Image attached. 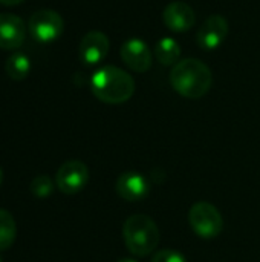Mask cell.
I'll return each mask as SVG.
<instances>
[{
	"instance_id": "obj_1",
	"label": "cell",
	"mask_w": 260,
	"mask_h": 262,
	"mask_svg": "<svg viewBox=\"0 0 260 262\" xmlns=\"http://www.w3.org/2000/svg\"><path fill=\"white\" fill-rule=\"evenodd\" d=\"M172 88L185 98H202L213 84L211 69L196 58L179 60L170 72Z\"/></svg>"
},
{
	"instance_id": "obj_2",
	"label": "cell",
	"mask_w": 260,
	"mask_h": 262,
	"mask_svg": "<svg viewBox=\"0 0 260 262\" xmlns=\"http://www.w3.org/2000/svg\"><path fill=\"white\" fill-rule=\"evenodd\" d=\"M92 94L103 103L121 104L135 94V80L116 66H103L90 78Z\"/></svg>"
},
{
	"instance_id": "obj_3",
	"label": "cell",
	"mask_w": 260,
	"mask_h": 262,
	"mask_svg": "<svg viewBox=\"0 0 260 262\" xmlns=\"http://www.w3.org/2000/svg\"><path fill=\"white\" fill-rule=\"evenodd\" d=\"M159 229L147 215H132L124 221L123 239L127 250L139 258L150 255L159 243Z\"/></svg>"
},
{
	"instance_id": "obj_4",
	"label": "cell",
	"mask_w": 260,
	"mask_h": 262,
	"mask_svg": "<svg viewBox=\"0 0 260 262\" xmlns=\"http://www.w3.org/2000/svg\"><path fill=\"white\" fill-rule=\"evenodd\" d=\"M188 223L193 232L204 239L216 238L224 229L221 212L207 201H199L192 206L188 212Z\"/></svg>"
},
{
	"instance_id": "obj_5",
	"label": "cell",
	"mask_w": 260,
	"mask_h": 262,
	"mask_svg": "<svg viewBox=\"0 0 260 262\" xmlns=\"http://www.w3.org/2000/svg\"><path fill=\"white\" fill-rule=\"evenodd\" d=\"M28 29L37 41L51 43L61 37L64 20L54 9H38L29 17Z\"/></svg>"
},
{
	"instance_id": "obj_6",
	"label": "cell",
	"mask_w": 260,
	"mask_h": 262,
	"mask_svg": "<svg viewBox=\"0 0 260 262\" xmlns=\"http://www.w3.org/2000/svg\"><path fill=\"white\" fill-rule=\"evenodd\" d=\"M89 181V169L83 161L70 160L60 166L55 175V184L60 192L75 195L81 192Z\"/></svg>"
},
{
	"instance_id": "obj_7",
	"label": "cell",
	"mask_w": 260,
	"mask_h": 262,
	"mask_svg": "<svg viewBox=\"0 0 260 262\" xmlns=\"http://www.w3.org/2000/svg\"><path fill=\"white\" fill-rule=\"evenodd\" d=\"M228 31H230V26L225 17L211 15L198 29L196 43L204 51H215L225 41Z\"/></svg>"
},
{
	"instance_id": "obj_8",
	"label": "cell",
	"mask_w": 260,
	"mask_h": 262,
	"mask_svg": "<svg viewBox=\"0 0 260 262\" xmlns=\"http://www.w3.org/2000/svg\"><path fill=\"white\" fill-rule=\"evenodd\" d=\"M109 48H110V41L104 32L90 31L80 41V48H78L80 60L84 64H98L109 54Z\"/></svg>"
},
{
	"instance_id": "obj_9",
	"label": "cell",
	"mask_w": 260,
	"mask_h": 262,
	"mask_svg": "<svg viewBox=\"0 0 260 262\" xmlns=\"http://www.w3.org/2000/svg\"><path fill=\"white\" fill-rule=\"evenodd\" d=\"M120 55L126 66L135 72H146L152 66V52L141 38H129L123 43Z\"/></svg>"
},
{
	"instance_id": "obj_10",
	"label": "cell",
	"mask_w": 260,
	"mask_h": 262,
	"mask_svg": "<svg viewBox=\"0 0 260 262\" xmlns=\"http://www.w3.org/2000/svg\"><path fill=\"white\" fill-rule=\"evenodd\" d=\"M162 20H164V25L170 31L185 32L195 26L196 14L188 3H185L182 0H176L166 6V9L162 12Z\"/></svg>"
},
{
	"instance_id": "obj_11",
	"label": "cell",
	"mask_w": 260,
	"mask_h": 262,
	"mask_svg": "<svg viewBox=\"0 0 260 262\" xmlns=\"http://www.w3.org/2000/svg\"><path fill=\"white\" fill-rule=\"evenodd\" d=\"M26 37L25 21L9 12H0V49L20 48Z\"/></svg>"
},
{
	"instance_id": "obj_12",
	"label": "cell",
	"mask_w": 260,
	"mask_h": 262,
	"mask_svg": "<svg viewBox=\"0 0 260 262\" xmlns=\"http://www.w3.org/2000/svg\"><path fill=\"white\" fill-rule=\"evenodd\" d=\"M150 184L144 175L138 172H126L116 180V193L129 203H136L149 195Z\"/></svg>"
},
{
	"instance_id": "obj_13",
	"label": "cell",
	"mask_w": 260,
	"mask_h": 262,
	"mask_svg": "<svg viewBox=\"0 0 260 262\" xmlns=\"http://www.w3.org/2000/svg\"><path fill=\"white\" fill-rule=\"evenodd\" d=\"M155 57L164 66H175L181 58V46L175 38L164 37L155 46Z\"/></svg>"
},
{
	"instance_id": "obj_14",
	"label": "cell",
	"mask_w": 260,
	"mask_h": 262,
	"mask_svg": "<svg viewBox=\"0 0 260 262\" xmlns=\"http://www.w3.org/2000/svg\"><path fill=\"white\" fill-rule=\"evenodd\" d=\"M29 71H31V61H29L28 55H25L23 52L12 54L5 63V72L14 81L25 80L28 77Z\"/></svg>"
},
{
	"instance_id": "obj_15",
	"label": "cell",
	"mask_w": 260,
	"mask_h": 262,
	"mask_svg": "<svg viewBox=\"0 0 260 262\" xmlns=\"http://www.w3.org/2000/svg\"><path fill=\"white\" fill-rule=\"evenodd\" d=\"M17 238V224L12 215L0 209V252L8 250Z\"/></svg>"
},
{
	"instance_id": "obj_16",
	"label": "cell",
	"mask_w": 260,
	"mask_h": 262,
	"mask_svg": "<svg viewBox=\"0 0 260 262\" xmlns=\"http://www.w3.org/2000/svg\"><path fill=\"white\" fill-rule=\"evenodd\" d=\"M31 192L37 196V198H46L52 193L54 190V183L48 175H38L35 177L31 184H29Z\"/></svg>"
},
{
	"instance_id": "obj_17",
	"label": "cell",
	"mask_w": 260,
	"mask_h": 262,
	"mask_svg": "<svg viewBox=\"0 0 260 262\" xmlns=\"http://www.w3.org/2000/svg\"><path fill=\"white\" fill-rule=\"evenodd\" d=\"M152 262H187V259L176 250L164 249L152 258Z\"/></svg>"
},
{
	"instance_id": "obj_18",
	"label": "cell",
	"mask_w": 260,
	"mask_h": 262,
	"mask_svg": "<svg viewBox=\"0 0 260 262\" xmlns=\"http://www.w3.org/2000/svg\"><path fill=\"white\" fill-rule=\"evenodd\" d=\"M25 0H0V5L3 6H17L20 3H23Z\"/></svg>"
},
{
	"instance_id": "obj_19",
	"label": "cell",
	"mask_w": 260,
	"mask_h": 262,
	"mask_svg": "<svg viewBox=\"0 0 260 262\" xmlns=\"http://www.w3.org/2000/svg\"><path fill=\"white\" fill-rule=\"evenodd\" d=\"M116 262H136V261H133V259H129V258H124V259H120V261H116Z\"/></svg>"
},
{
	"instance_id": "obj_20",
	"label": "cell",
	"mask_w": 260,
	"mask_h": 262,
	"mask_svg": "<svg viewBox=\"0 0 260 262\" xmlns=\"http://www.w3.org/2000/svg\"><path fill=\"white\" fill-rule=\"evenodd\" d=\"M2 183H3V170L0 169V186H2Z\"/></svg>"
},
{
	"instance_id": "obj_21",
	"label": "cell",
	"mask_w": 260,
	"mask_h": 262,
	"mask_svg": "<svg viewBox=\"0 0 260 262\" xmlns=\"http://www.w3.org/2000/svg\"><path fill=\"white\" fill-rule=\"evenodd\" d=\"M0 262H3V259H2V256H0Z\"/></svg>"
}]
</instances>
